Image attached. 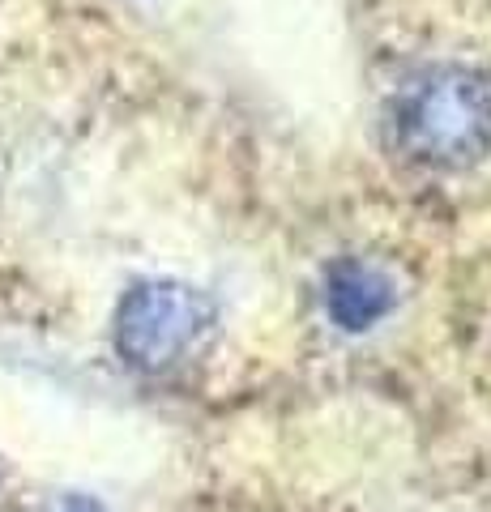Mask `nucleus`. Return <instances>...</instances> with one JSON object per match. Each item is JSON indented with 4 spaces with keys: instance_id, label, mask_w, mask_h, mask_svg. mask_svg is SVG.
Wrapping results in <instances>:
<instances>
[{
    "instance_id": "obj_1",
    "label": "nucleus",
    "mask_w": 491,
    "mask_h": 512,
    "mask_svg": "<svg viewBox=\"0 0 491 512\" xmlns=\"http://www.w3.org/2000/svg\"><path fill=\"white\" fill-rule=\"evenodd\" d=\"M389 146L406 163L462 171L491 150V86L466 64H427L385 107Z\"/></svg>"
},
{
    "instance_id": "obj_2",
    "label": "nucleus",
    "mask_w": 491,
    "mask_h": 512,
    "mask_svg": "<svg viewBox=\"0 0 491 512\" xmlns=\"http://www.w3.org/2000/svg\"><path fill=\"white\" fill-rule=\"evenodd\" d=\"M218 308L197 286L184 282H141L124 295L116 312V350L141 372H163L214 329Z\"/></svg>"
},
{
    "instance_id": "obj_3",
    "label": "nucleus",
    "mask_w": 491,
    "mask_h": 512,
    "mask_svg": "<svg viewBox=\"0 0 491 512\" xmlns=\"http://www.w3.org/2000/svg\"><path fill=\"white\" fill-rule=\"evenodd\" d=\"M321 303H325V316L334 320L338 329L363 333L398 308V286H393L385 269L359 261V256H342V261L325 269Z\"/></svg>"
}]
</instances>
